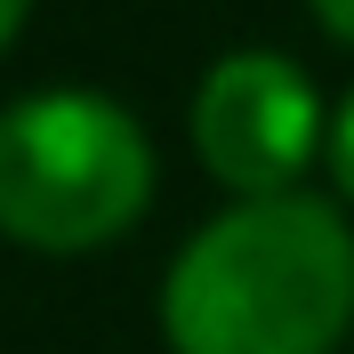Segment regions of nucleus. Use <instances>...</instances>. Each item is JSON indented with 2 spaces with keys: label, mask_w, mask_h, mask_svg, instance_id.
I'll list each match as a JSON object with an SVG mask.
<instances>
[{
  "label": "nucleus",
  "mask_w": 354,
  "mask_h": 354,
  "mask_svg": "<svg viewBox=\"0 0 354 354\" xmlns=\"http://www.w3.org/2000/svg\"><path fill=\"white\" fill-rule=\"evenodd\" d=\"M314 129H322L314 81L282 48H234L194 88V145L209 177H225L242 201L290 194V169L314 153Z\"/></svg>",
  "instance_id": "nucleus-3"
},
{
  "label": "nucleus",
  "mask_w": 354,
  "mask_h": 354,
  "mask_svg": "<svg viewBox=\"0 0 354 354\" xmlns=\"http://www.w3.org/2000/svg\"><path fill=\"white\" fill-rule=\"evenodd\" d=\"M153 194V145L105 88H32L0 105V234L32 250L113 242Z\"/></svg>",
  "instance_id": "nucleus-2"
},
{
  "label": "nucleus",
  "mask_w": 354,
  "mask_h": 354,
  "mask_svg": "<svg viewBox=\"0 0 354 354\" xmlns=\"http://www.w3.org/2000/svg\"><path fill=\"white\" fill-rule=\"evenodd\" d=\"M314 17L330 24L338 41H354V0H314Z\"/></svg>",
  "instance_id": "nucleus-5"
},
{
  "label": "nucleus",
  "mask_w": 354,
  "mask_h": 354,
  "mask_svg": "<svg viewBox=\"0 0 354 354\" xmlns=\"http://www.w3.org/2000/svg\"><path fill=\"white\" fill-rule=\"evenodd\" d=\"M354 322V225L322 194H250L169 258L177 354H322Z\"/></svg>",
  "instance_id": "nucleus-1"
},
{
  "label": "nucleus",
  "mask_w": 354,
  "mask_h": 354,
  "mask_svg": "<svg viewBox=\"0 0 354 354\" xmlns=\"http://www.w3.org/2000/svg\"><path fill=\"white\" fill-rule=\"evenodd\" d=\"M17 24H24V0H0V41H8Z\"/></svg>",
  "instance_id": "nucleus-6"
},
{
  "label": "nucleus",
  "mask_w": 354,
  "mask_h": 354,
  "mask_svg": "<svg viewBox=\"0 0 354 354\" xmlns=\"http://www.w3.org/2000/svg\"><path fill=\"white\" fill-rule=\"evenodd\" d=\"M330 169H338V185L354 194V88H346V105H338V121H330Z\"/></svg>",
  "instance_id": "nucleus-4"
}]
</instances>
